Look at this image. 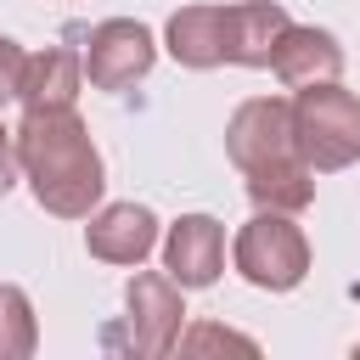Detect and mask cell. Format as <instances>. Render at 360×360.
<instances>
[{"label":"cell","mask_w":360,"mask_h":360,"mask_svg":"<svg viewBox=\"0 0 360 360\" xmlns=\"http://www.w3.org/2000/svg\"><path fill=\"white\" fill-rule=\"evenodd\" d=\"M11 141H17V169L34 186V202L56 219H90L107 174L84 118L73 107H22Z\"/></svg>","instance_id":"6da1fadb"},{"label":"cell","mask_w":360,"mask_h":360,"mask_svg":"<svg viewBox=\"0 0 360 360\" xmlns=\"http://www.w3.org/2000/svg\"><path fill=\"white\" fill-rule=\"evenodd\" d=\"M292 141H298V158L315 174L349 169L360 158V96L343 90L338 79L298 84V96H292Z\"/></svg>","instance_id":"7a4b0ae2"},{"label":"cell","mask_w":360,"mask_h":360,"mask_svg":"<svg viewBox=\"0 0 360 360\" xmlns=\"http://www.w3.org/2000/svg\"><path fill=\"white\" fill-rule=\"evenodd\" d=\"M236 270H242V281H253L264 292H292L309 276V242L292 225V214L259 208L236 231Z\"/></svg>","instance_id":"3957f363"},{"label":"cell","mask_w":360,"mask_h":360,"mask_svg":"<svg viewBox=\"0 0 360 360\" xmlns=\"http://www.w3.org/2000/svg\"><path fill=\"white\" fill-rule=\"evenodd\" d=\"M124 326H107V349H129V354H169L180 343V321H186V304H180V281L174 276H158V270H141L129 276L124 287Z\"/></svg>","instance_id":"277c9868"},{"label":"cell","mask_w":360,"mask_h":360,"mask_svg":"<svg viewBox=\"0 0 360 360\" xmlns=\"http://www.w3.org/2000/svg\"><path fill=\"white\" fill-rule=\"evenodd\" d=\"M152 62H158V39L135 17H107L84 39V79L96 90H129L135 79L152 73Z\"/></svg>","instance_id":"5b68a950"},{"label":"cell","mask_w":360,"mask_h":360,"mask_svg":"<svg viewBox=\"0 0 360 360\" xmlns=\"http://www.w3.org/2000/svg\"><path fill=\"white\" fill-rule=\"evenodd\" d=\"M225 152L231 163L248 174V169H264V163H281V158H298V141H292V101L281 96H253L231 112L225 124Z\"/></svg>","instance_id":"8992f818"},{"label":"cell","mask_w":360,"mask_h":360,"mask_svg":"<svg viewBox=\"0 0 360 360\" xmlns=\"http://www.w3.org/2000/svg\"><path fill=\"white\" fill-rule=\"evenodd\" d=\"M163 270L180 281V292L191 287H214L219 270H225V231L214 214H186L169 225V242H163Z\"/></svg>","instance_id":"52a82bcc"},{"label":"cell","mask_w":360,"mask_h":360,"mask_svg":"<svg viewBox=\"0 0 360 360\" xmlns=\"http://www.w3.org/2000/svg\"><path fill=\"white\" fill-rule=\"evenodd\" d=\"M158 242V214L141 202H107L84 225V248L101 264H141Z\"/></svg>","instance_id":"ba28073f"},{"label":"cell","mask_w":360,"mask_h":360,"mask_svg":"<svg viewBox=\"0 0 360 360\" xmlns=\"http://www.w3.org/2000/svg\"><path fill=\"white\" fill-rule=\"evenodd\" d=\"M287 28V11L276 0H242V6H219V39H225V62L236 68H270V51Z\"/></svg>","instance_id":"9c48e42d"},{"label":"cell","mask_w":360,"mask_h":360,"mask_svg":"<svg viewBox=\"0 0 360 360\" xmlns=\"http://www.w3.org/2000/svg\"><path fill=\"white\" fill-rule=\"evenodd\" d=\"M270 68H276V79L281 84H321V79H338L343 73V45L326 34V28H298V22H287L281 28V39H276V51H270Z\"/></svg>","instance_id":"30bf717a"},{"label":"cell","mask_w":360,"mask_h":360,"mask_svg":"<svg viewBox=\"0 0 360 360\" xmlns=\"http://www.w3.org/2000/svg\"><path fill=\"white\" fill-rule=\"evenodd\" d=\"M84 84V56H73L68 45H51L39 56L22 62V84H17V101L22 107H73Z\"/></svg>","instance_id":"8fae6325"},{"label":"cell","mask_w":360,"mask_h":360,"mask_svg":"<svg viewBox=\"0 0 360 360\" xmlns=\"http://www.w3.org/2000/svg\"><path fill=\"white\" fill-rule=\"evenodd\" d=\"M163 45L180 68H219L225 39H219V6H180L163 28Z\"/></svg>","instance_id":"7c38bea8"},{"label":"cell","mask_w":360,"mask_h":360,"mask_svg":"<svg viewBox=\"0 0 360 360\" xmlns=\"http://www.w3.org/2000/svg\"><path fill=\"white\" fill-rule=\"evenodd\" d=\"M248 197L259 208H281V214H298L315 202V169L304 158H281V163H264V169H248Z\"/></svg>","instance_id":"4fadbf2b"},{"label":"cell","mask_w":360,"mask_h":360,"mask_svg":"<svg viewBox=\"0 0 360 360\" xmlns=\"http://www.w3.org/2000/svg\"><path fill=\"white\" fill-rule=\"evenodd\" d=\"M34 343H39V321H34L28 292L0 281V360H28Z\"/></svg>","instance_id":"5bb4252c"},{"label":"cell","mask_w":360,"mask_h":360,"mask_svg":"<svg viewBox=\"0 0 360 360\" xmlns=\"http://www.w3.org/2000/svg\"><path fill=\"white\" fill-rule=\"evenodd\" d=\"M180 349H186V354H202V349H242V354H253L259 343L242 338V332H225V326H191V332L180 338Z\"/></svg>","instance_id":"9a60e30c"},{"label":"cell","mask_w":360,"mask_h":360,"mask_svg":"<svg viewBox=\"0 0 360 360\" xmlns=\"http://www.w3.org/2000/svg\"><path fill=\"white\" fill-rule=\"evenodd\" d=\"M22 62H28V51H22L17 39H6V34H0V107H6V101H17V84H22Z\"/></svg>","instance_id":"2e32d148"},{"label":"cell","mask_w":360,"mask_h":360,"mask_svg":"<svg viewBox=\"0 0 360 360\" xmlns=\"http://www.w3.org/2000/svg\"><path fill=\"white\" fill-rule=\"evenodd\" d=\"M17 186V141H11V129L0 124V197Z\"/></svg>","instance_id":"e0dca14e"},{"label":"cell","mask_w":360,"mask_h":360,"mask_svg":"<svg viewBox=\"0 0 360 360\" xmlns=\"http://www.w3.org/2000/svg\"><path fill=\"white\" fill-rule=\"evenodd\" d=\"M354 354H360V343H354Z\"/></svg>","instance_id":"ac0fdd59"}]
</instances>
